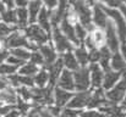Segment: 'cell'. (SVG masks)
<instances>
[{
  "label": "cell",
  "instance_id": "d590c367",
  "mask_svg": "<svg viewBox=\"0 0 126 117\" xmlns=\"http://www.w3.org/2000/svg\"><path fill=\"white\" fill-rule=\"evenodd\" d=\"M30 62L37 65L39 68L44 67V60H43L42 55L39 54V51H31V57H30Z\"/></svg>",
  "mask_w": 126,
  "mask_h": 117
},
{
  "label": "cell",
  "instance_id": "681fc988",
  "mask_svg": "<svg viewBox=\"0 0 126 117\" xmlns=\"http://www.w3.org/2000/svg\"><path fill=\"white\" fill-rule=\"evenodd\" d=\"M6 87H9V83H7V80H6V77H1V76H0V90L5 89Z\"/></svg>",
  "mask_w": 126,
  "mask_h": 117
},
{
  "label": "cell",
  "instance_id": "e0dca14e",
  "mask_svg": "<svg viewBox=\"0 0 126 117\" xmlns=\"http://www.w3.org/2000/svg\"><path fill=\"white\" fill-rule=\"evenodd\" d=\"M59 28L61 31V33L69 39V41L74 45V46H79L80 41L76 37V32H75V26H72L71 23H69L65 18H63V21L59 25Z\"/></svg>",
  "mask_w": 126,
  "mask_h": 117
},
{
  "label": "cell",
  "instance_id": "7402d4cb",
  "mask_svg": "<svg viewBox=\"0 0 126 117\" xmlns=\"http://www.w3.org/2000/svg\"><path fill=\"white\" fill-rule=\"evenodd\" d=\"M111 51L107 48L103 46L100 49H98V59H97V64L102 67L103 71H107L110 68V59H111Z\"/></svg>",
  "mask_w": 126,
  "mask_h": 117
},
{
  "label": "cell",
  "instance_id": "b9f144b4",
  "mask_svg": "<svg viewBox=\"0 0 126 117\" xmlns=\"http://www.w3.org/2000/svg\"><path fill=\"white\" fill-rule=\"evenodd\" d=\"M47 109H48V111L53 115L54 117H59L60 116V112H61V107H58V106H55L54 104L53 105H49V106H45Z\"/></svg>",
  "mask_w": 126,
  "mask_h": 117
},
{
  "label": "cell",
  "instance_id": "6da1fadb",
  "mask_svg": "<svg viewBox=\"0 0 126 117\" xmlns=\"http://www.w3.org/2000/svg\"><path fill=\"white\" fill-rule=\"evenodd\" d=\"M95 4V0H76L72 5L71 9L75 11L79 23H81L87 32L93 27L92 23V7Z\"/></svg>",
  "mask_w": 126,
  "mask_h": 117
},
{
  "label": "cell",
  "instance_id": "816d5d0a",
  "mask_svg": "<svg viewBox=\"0 0 126 117\" xmlns=\"http://www.w3.org/2000/svg\"><path fill=\"white\" fill-rule=\"evenodd\" d=\"M119 11L121 12V15H123V17H124V20H125V22H126V5H123L119 9Z\"/></svg>",
  "mask_w": 126,
  "mask_h": 117
},
{
  "label": "cell",
  "instance_id": "44dd1931",
  "mask_svg": "<svg viewBox=\"0 0 126 117\" xmlns=\"http://www.w3.org/2000/svg\"><path fill=\"white\" fill-rule=\"evenodd\" d=\"M80 67H88L89 65V51L86 49L83 44H80L79 46H75L72 50Z\"/></svg>",
  "mask_w": 126,
  "mask_h": 117
},
{
  "label": "cell",
  "instance_id": "7c38bea8",
  "mask_svg": "<svg viewBox=\"0 0 126 117\" xmlns=\"http://www.w3.org/2000/svg\"><path fill=\"white\" fill-rule=\"evenodd\" d=\"M38 51H39V54L42 55L43 60H44V67L50 66L51 64H54L59 59V54L54 49L51 41H48L45 44H42L41 46H38Z\"/></svg>",
  "mask_w": 126,
  "mask_h": 117
},
{
  "label": "cell",
  "instance_id": "ab89813d",
  "mask_svg": "<svg viewBox=\"0 0 126 117\" xmlns=\"http://www.w3.org/2000/svg\"><path fill=\"white\" fill-rule=\"evenodd\" d=\"M43 6L47 9V10H54L58 7V0H42Z\"/></svg>",
  "mask_w": 126,
  "mask_h": 117
},
{
  "label": "cell",
  "instance_id": "f5cc1de1",
  "mask_svg": "<svg viewBox=\"0 0 126 117\" xmlns=\"http://www.w3.org/2000/svg\"><path fill=\"white\" fill-rule=\"evenodd\" d=\"M6 10H7V9H6V6H5V5L1 2V0H0V16H1V15H2Z\"/></svg>",
  "mask_w": 126,
  "mask_h": 117
},
{
  "label": "cell",
  "instance_id": "ffe728a7",
  "mask_svg": "<svg viewBox=\"0 0 126 117\" xmlns=\"http://www.w3.org/2000/svg\"><path fill=\"white\" fill-rule=\"evenodd\" d=\"M59 57H60V60H61L63 66H64L65 70L71 71V72H75L76 70L80 68V65H79V62H77V60H76V57H75V55H74L72 51L64 52V54L59 55Z\"/></svg>",
  "mask_w": 126,
  "mask_h": 117
},
{
  "label": "cell",
  "instance_id": "8992f818",
  "mask_svg": "<svg viewBox=\"0 0 126 117\" xmlns=\"http://www.w3.org/2000/svg\"><path fill=\"white\" fill-rule=\"evenodd\" d=\"M50 41L54 46V49L56 50V52L59 55L67 52V51H72L74 50V45L69 41V39L66 38L59 27H54L51 28V33H50Z\"/></svg>",
  "mask_w": 126,
  "mask_h": 117
},
{
  "label": "cell",
  "instance_id": "30bf717a",
  "mask_svg": "<svg viewBox=\"0 0 126 117\" xmlns=\"http://www.w3.org/2000/svg\"><path fill=\"white\" fill-rule=\"evenodd\" d=\"M109 21L110 20H109L108 15L105 13L103 6L95 1V4L92 7V23H93V26L102 28V29H105Z\"/></svg>",
  "mask_w": 126,
  "mask_h": 117
},
{
  "label": "cell",
  "instance_id": "74e56055",
  "mask_svg": "<svg viewBox=\"0 0 126 117\" xmlns=\"http://www.w3.org/2000/svg\"><path fill=\"white\" fill-rule=\"evenodd\" d=\"M102 114L98 110H92V109H84L81 111L80 117H100Z\"/></svg>",
  "mask_w": 126,
  "mask_h": 117
},
{
  "label": "cell",
  "instance_id": "484cf974",
  "mask_svg": "<svg viewBox=\"0 0 126 117\" xmlns=\"http://www.w3.org/2000/svg\"><path fill=\"white\" fill-rule=\"evenodd\" d=\"M15 11H16V18H17L16 27L18 31H23L30 25L27 7H15Z\"/></svg>",
  "mask_w": 126,
  "mask_h": 117
},
{
  "label": "cell",
  "instance_id": "cb8c5ba5",
  "mask_svg": "<svg viewBox=\"0 0 126 117\" xmlns=\"http://www.w3.org/2000/svg\"><path fill=\"white\" fill-rule=\"evenodd\" d=\"M36 23L42 28L47 34L50 36V33H51V26H50V21H49V10H47L44 6L42 7V10H41V12H39L38 17H37Z\"/></svg>",
  "mask_w": 126,
  "mask_h": 117
},
{
  "label": "cell",
  "instance_id": "3957f363",
  "mask_svg": "<svg viewBox=\"0 0 126 117\" xmlns=\"http://www.w3.org/2000/svg\"><path fill=\"white\" fill-rule=\"evenodd\" d=\"M83 45L88 51L105 46V32H104V29L93 26L88 31V34L84 39Z\"/></svg>",
  "mask_w": 126,
  "mask_h": 117
},
{
  "label": "cell",
  "instance_id": "ee69618b",
  "mask_svg": "<svg viewBox=\"0 0 126 117\" xmlns=\"http://www.w3.org/2000/svg\"><path fill=\"white\" fill-rule=\"evenodd\" d=\"M9 56H10V50H9V49H2V50H0V64L6 62V60H7Z\"/></svg>",
  "mask_w": 126,
  "mask_h": 117
},
{
  "label": "cell",
  "instance_id": "277c9868",
  "mask_svg": "<svg viewBox=\"0 0 126 117\" xmlns=\"http://www.w3.org/2000/svg\"><path fill=\"white\" fill-rule=\"evenodd\" d=\"M104 11L105 13L108 15L109 20L113 22L116 32H118V36L120 39V43L121 44H125L126 43V22L121 15V12L116 9H108V7H104Z\"/></svg>",
  "mask_w": 126,
  "mask_h": 117
},
{
  "label": "cell",
  "instance_id": "9f6ffc18",
  "mask_svg": "<svg viewBox=\"0 0 126 117\" xmlns=\"http://www.w3.org/2000/svg\"><path fill=\"white\" fill-rule=\"evenodd\" d=\"M120 1H121V2L124 4V5H126V0H120Z\"/></svg>",
  "mask_w": 126,
  "mask_h": 117
},
{
  "label": "cell",
  "instance_id": "9c48e42d",
  "mask_svg": "<svg viewBox=\"0 0 126 117\" xmlns=\"http://www.w3.org/2000/svg\"><path fill=\"white\" fill-rule=\"evenodd\" d=\"M104 32H105V46L111 52H118L120 50L121 43H120L118 32H116V29H115V27H114L111 21H109V23L105 27Z\"/></svg>",
  "mask_w": 126,
  "mask_h": 117
},
{
  "label": "cell",
  "instance_id": "d4e9b609",
  "mask_svg": "<svg viewBox=\"0 0 126 117\" xmlns=\"http://www.w3.org/2000/svg\"><path fill=\"white\" fill-rule=\"evenodd\" d=\"M110 70L115 71V72H120V73H125L126 72V64L120 54V51L118 52H113L111 54V59H110Z\"/></svg>",
  "mask_w": 126,
  "mask_h": 117
},
{
  "label": "cell",
  "instance_id": "f907efd6",
  "mask_svg": "<svg viewBox=\"0 0 126 117\" xmlns=\"http://www.w3.org/2000/svg\"><path fill=\"white\" fill-rule=\"evenodd\" d=\"M119 51H120V54H121V56H123V59H124V61L126 64V43L120 45V50Z\"/></svg>",
  "mask_w": 126,
  "mask_h": 117
},
{
  "label": "cell",
  "instance_id": "603a6c76",
  "mask_svg": "<svg viewBox=\"0 0 126 117\" xmlns=\"http://www.w3.org/2000/svg\"><path fill=\"white\" fill-rule=\"evenodd\" d=\"M42 7H43L42 0H32V1H28L27 11H28V22H30V25L36 23L37 17H38V15H39Z\"/></svg>",
  "mask_w": 126,
  "mask_h": 117
},
{
  "label": "cell",
  "instance_id": "f6af8a7d",
  "mask_svg": "<svg viewBox=\"0 0 126 117\" xmlns=\"http://www.w3.org/2000/svg\"><path fill=\"white\" fill-rule=\"evenodd\" d=\"M21 116H22V115H21V112L15 107V109H12L11 111H9V112H7L4 117H21Z\"/></svg>",
  "mask_w": 126,
  "mask_h": 117
},
{
  "label": "cell",
  "instance_id": "680465c9",
  "mask_svg": "<svg viewBox=\"0 0 126 117\" xmlns=\"http://www.w3.org/2000/svg\"><path fill=\"white\" fill-rule=\"evenodd\" d=\"M125 112H126V109H125Z\"/></svg>",
  "mask_w": 126,
  "mask_h": 117
},
{
  "label": "cell",
  "instance_id": "ac0fdd59",
  "mask_svg": "<svg viewBox=\"0 0 126 117\" xmlns=\"http://www.w3.org/2000/svg\"><path fill=\"white\" fill-rule=\"evenodd\" d=\"M123 75L124 73H120V72H115V71H113V70H107V71H104V77H103V83H102V89L104 90V91H107V90H109V89H111L119 80H120V78L123 77Z\"/></svg>",
  "mask_w": 126,
  "mask_h": 117
},
{
  "label": "cell",
  "instance_id": "f1b7e54d",
  "mask_svg": "<svg viewBox=\"0 0 126 117\" xmlns=\"http://www.w3.org/2000/svg\"><path fill=\"white\" fill-rule=\"evenodd\" d=\"M0 20H1V22L6 23L7 26L16 27V25H17V18H16V11H15V9L6 10V11L0 16Z\"/></svg>",
  "mask_w": 126,
  "mask_h": 117
},
{
  "label": "cell",
  "instance_id": "94428289",
  "mask_svg": "<svg viewBox=\"0 0 126 117\" xmlns=\"http://www.w3.org/2000/svg\"><path fill=\"white\" fill-rule=\"evenodd\" d=\"M0 117H1V116H0Z\"/></svg>",
  "mask_w": 126,
  "mask_h": 117
},
{
  "label": "cell",
  "instance_id": "f546056e",
  "mask_svg": "<svg viewBox=\"0 0 126 117\" xmlns=\"http://www.w3.org/2000/svg\"><path fill=\"white\" fill-rule=\"evenodd\" d=\"M10 55L27 62V61H30L31 51L27 50V49H23V48H16V49H10Z\"/></svg>",
  "mask_w": 126,
  "mask_h": 117
},
{
  "label": "cell",
  "instance_id": "8fae6325",
  "mask_svg": "<svg viewBox=\"0 0 126 117\" xmlns=\"http://www.w3.org/2000/svg\"><path fill=\"white\" fill-rule=\"evenodd\" d=\"M91 91L92 90H86V91H74V95L69 104L66 105L67 107L76 109V110H84L89 103L91 99Z\"/></svg>",
  "mask_w": 126,
  "mask_h": 117
},
{
  "label": "cell",
  "instance_id": "4dcf8cb0",
  "mask_svg": "<svg viewBox=\"0 0 126 117\" xmlns=\"http://www.w3.org/2000/svg\"><path fill=\"white\" fill-rule=\"evenodd\" d=\"M63 18H64V15H63L61 12H59L56 9L49 11V21H50L51 28L59 27V25H60V22L63 21Z\"/></svg>",
  "mask_w": 126,
  "mask_h": 117
},
{
  "label": "cell",
  "instance_id": "e575fe53",
  "mask_svg": "<svg viewBox=\"0 0 126 117\" xmlns=\"http://www.w3.org/2000/svg\"><path fill=\"white\" fill-rule=\"evenodd\" d=\"M75 32H76V37L79 39L80 44H83L84 39H86L87 34H88L87 29L84 28L81 23H76V25H75Z\"/></svg>",
  "mask_w": 126,
  "mask_h": 117
},
{
  "label": "cell",
  "instance_id": "4fadbf2b",
  "mask_svg": "<svg viewBox=\"0 0 126 117\" xmlns=\"http://www.w3.org/2000/svg\"><path fill=\"white\" fill-rule=\"evenodd\" d=\"M88 70H89V78H91V90L102 88L103 77H104V71L102 70V67L98 64H89Z\"/></svg>",
  "mask_w": 126,
  "mask_h": 117
},
{
  "label": "cell",
  "instance_id": "c3c4849f",
  "mask_svg": "<svg viewBox=\"0 0 126 117\" xmlns=\"http://www.w3.org/2000/svg\"><path fill=\"white\" fill-rule=\"evenodd\" d=\"M26 117H39V114H38V111H37L36 107H32V109L27 112Z\"/></svg>",
  "mask_w": 126,
  "mask_h": 117
},
{
  "label": "cell",
  "instance_id": "7a4b0ae2",
  "mask_svg": "<svg viewBox=\"0 0 126 117\" xmlns=\"http://www.w3.org/2000/svg\"><path fill=\"white\" fill-rule=\"evenodd\" d=\"M4 43H5V46L9 50L10 49H16V48H23V49H27L30 51H37L38 50V46L32 44L25 37L22 31H18V29H16L7 38L4 39Z\"/></svg>",
  "mask_w": 126,
  "mask_h": 117
},
{
  "label": "cell",
  "instance_id": "7bdbcfd3",
  "mask_svg": "<svg viewBox=\"0 0 126 117\" xmlns=\"http://www.w3.org/2000/svg\"><path fill=\"white\" fill-rule=\"evenodd\" d=\"M15 105H1L0 106V116L4 117L9 111H11L12 109H15Z\"/></svg>",
  "mask_w": 126,
  "mask_h": 117
},
{
  "label": "cell",
  "instance_id": "4316f807",
  "mask_svg": "<svg viewBox=\"0 0 126 117\" xmlns=\"http://www.w3.org/2000/svg\"><path fill=\"white\" fill-rule=\"evenodd\" d=\"M33 82H34V87H38V88H44V87L49 85V75H48V71L44 67L39 68V71L33 77Z\"/></svg>",
  "mask_w": 126,
  "mask_h": 117
},
{
  "label": "cell",
  "instance_id": "8d00e7d4",
  "mask_svg": "<svg viewBox=\"0 0 126 117\" xmlns=\"http://www.w3.org/2000/svg\"><path fill=\"white\" fill-rule=\"evenodd\" d=\"M80 114H81V110H76V109H71V107L65 106L61 109L59 117H80Z\"/></svg>",
  "mask_w": 126,
  "mask_h": 117
},
{
  "label": "cell",
  "instance_id": "1f68e13d",
  "mask_svg": "<svg viewBox=\"0 0 126 117\" xmlns=\"http://www.w3.org/2000/svg\"><path fill=\"white\" fill-rule=\"evenodd\" d=\"M18 68L15 67V66H11L6 62L4 64H0V76L1 77H7V76H11L14 73H17Z\"/></svg>",
  "mask_w": 126,
  "mask_h": 117
},
{
  "label": "cell",
  "instance_id": "11a10c76",
  "mask_svg": "<svg viewBox=\"0 0 126 117\" xmlns=\"http://www.w3.org/2000/svg\"><path fill=\"white\" fill-rule=\"evenodd\" d=\"M75 1H76V0H70V5H72V4H74Z\"/></svg>",
  "mask_w": 126,
  "mask_h": 117
},
{
  "label": "cell",
  "instance_id": "d6986e66",
  "mask_svg": "<svg viewBox=\"0 0 126 117\" xmlns=\"http://www.w3.org/2000/svg\"><path fill=\"white\" fill-rule=\"evenodd\" d=\"M44 68L48 71V75H49V85L50 87H55L58 78H59V76L61 75V72L64 70V66H63V62H61L60 57L54 64H51L50 66H47Z\"/></svg>",
  "mask_w": 126,
  "mask_h": 117
},
{
  "label": "cell",
  "instance_id": "5bb4252c",
  "mask_svg": "<svg viewBox=\"0 0 126 117\" xmlns=\"http://www.w3.org/2000/svg\"><path fill=\"white\" fill-rule=\"evenodd\" d=\"M108 103L105 98V91L99 88V89H93L91 91V99L86 109H92V110H99Z\"/></svg>",
  "mask_w": 126,
  "mask_h": 117
},
{
  "label": "cell",
  "instance_id": "60d3db41",
  "mask_svg": "<svg viewBox=\"0 0 126 117\" xmlns=\"http://www.w3.org/2000/svg\"><path fill=\"white\" fill-rule=\"evenodd\" d=\"M33 107L37 109V111H38V114H39V117H54L48 111V109H47L45 106H33Z\"/></svg>",
  "mask_w": 126,
  "mask_h": 117
},
{
  "label": "cell",
  "instance_id": "836d02e7",
  "mask_svg": "<svg viewBox=\"0 0 126 117\" xmlns=\"http://www.w3.org/2000/svg\"><path fill=\"white\" fill-rule=\"evenodd\" d=\"M17 29V27H11V26H7L6 23L1 22L0 21V39H5L7 38L12 32H15Z\"/></svg>",
  "mask_w": 126,
  "mask_h": 117
},
{
  "label": "cell",
  "instance_id": "db71d44e",
  "mask_svg": "<svg viewBox=\"0 0 126 117\" xmlns=\"http://www.w3.org/2000/svg\"><path fill=\"white\" fill-rule=\"evenodd\" d=\"M120 106H121L123 109H126V93H125V96H124V100H123V103L120 104Z\"/></svg>",
  "mask_w": 126,
  "mask_h": 117
},
{
  "label": "cell",
  "instance_id": "bcb514c9",
  "mask_svg": "<svg viewBox=\"0 0 126 117\" xmlns=\"http://www.w3.org/2000/svg\"><path fill=\"white\" fill-rule=\"evenodd\" d=\"M1 2L6 6L7 10H10V9H15V0H1Z\"/></svg>",
  "mask_w": 126,
  "mask_h": 117
},
{
  "label": "cell",
  "instance_id": "2e32d148",
  "mask_svg": "<svg viewBox=\"0 0 126 117\" xmlns=\"http://www.w3.org/2000/svg\"><path fill=\"white\" fill-rule=\"evenodd\" d=\"M55 87L74 93L75 91V83H74V75H72V72L64 68L61 75L59 76L58 80H56Z\"/></svg>",
  "mask_w": 126,
  "mask_h": 117
},
{
  "label": "cell",
  "instance_id": "5b68a950",
  "mask_svg": "<svg viewBox=\"0 0 126 117\" xmlns=\"http://www.w3.org/2000/svg\"><path fill=\"white\" fill-rule=\"evenodd\" d=\"M22 33L25 34V37L28 39L32 44H34L37 46H41L42 44H45V43L50 41V36L47 34L37 23L28 25L22 31Z\"/></svg>",
  "mask_w": 126,
  "mask_h": 117
},
{
  "label": "cell",
  "instance_id": "ba28073f",
  "mask_svg": "<svg viewBox=\"0 0 126 117\" xmlns=\"http://www.w3.org/2000/svg\"><path fill=\"white\" fill-rule=\"evenodd\" d=\"M74 75V83H75V91H86L91 90V78H89V70L88 67H80Z\"/></svg>",
  "mask_w": 126,
  "mask_h": 117
},
{
  "label": "cell",
  "instance_id": "52a82bcc",
  "mask_svg": "<svg viewBox=\"0 0 126 117\" xmlns=\"http://www.w3.org/2000/svg\"><path fill=\"white\" fill-rule=\"evenodd\" d=\"M125 93H126V72L123 75V77L120 78V80L111 89L105 91V98L111 104L120 105L123 103V100H124Z\"/></svg>",
  "mask_w": 126,
  "mask_h": 117
},
{
  "label": "cell",
  "instance_id": "d6a6232c",
  "mask_svg": "<svg viewBox=\"0 0 126 117\" xmlns=\"http://www.w3.org/2000/svg\"><path fill=\"white\" fill-rule=\"evenodd\" d=\"M98 4H100L102 6L104 7H108V9H116L119 10L124 4L120 1V0H95Z\"/></svg>",
  "mask_w": 126,
  "mask_h": 117
},
{
  "label": "cell",
  "instance_id": "7dc6e473",
  "mask_svg": "<svg viewBox=\"0 0 126 117\" xmlns=\"http://www.w3.org/2000/svg\"><path fill=\"white\" fill-rule=\"evenodd\" d=\"M28 0H15V7H27Z\"/></svg>",
  "mask_w": 126,
  "mask_h": 117
},
{
  "label": "cell",
  "instance_id": "9a60e30c",
  "mask_svg": "<svg viewBox=\"0 0 126 117\" xmlns=\"http://www.w3.org/2000/svg\"><path fill=\"white\" fill-rule=\"evenodd\" d=\"M74 93L72 91H67V90H64L61 88H58V87H54L53 89V100H54V105L58 106V107H65L69 101L71 100Z\"/></svg>",
  "mask_w": 126,
  "mask_h": 117
},
{
  "label": "cell",
  "instance_id": "83f0119b",
  "mask_svg": "<svg viewBox=\"0 0 126 117\" xmlns=\"http://www.w3.org/2000/svg\"><path fill=\"white\" fill-rule=\"evenodd\" d=\"M38 71H39V67H38L37 65H34V64L27 61V62H25V64L18 68L17 73L21 75V76H26V77H32L33 78Z\"/></svg>",
  "mask_w": 126,
  "mask_h": 117
},
{
  "label": "cell",
  "instance_id": "91938a15",
  "mask_svg": "<svg viewBox=\"0 0 126 117\" xmlns=\"http://www.w3.org/2000/svg\"><path fill=\"white\" fill-rule=\"evenodd\" d=\"M0 21H1V20H0Z\"/></svg>",
  "mask_w": 126,
  "mask_h": 117
},
{
  "label": "cell",
  "instance_id": "6f0895ef",
  "mask_svg": "<svg viewBox=\"0 0 126 117\" xmlns=\"http://www.w3.org/2000/svg\"><path fill=\"white\" fill-rule=\"evenodd\" d=\"M28 1H32V0H28Z\"/></svg>",
  "mask_w": 126,
  "mask_h": 117
},
{
  "label": "cell",
  "instance_id": "f35d334b",
  "mask_svg": "<svg viewBox=\"0 0 126 117\" xmlns=\"http://www.w3.org/2000/svg\"><path fill=\"white\" fill-rule=\"evenodd\" d=\"M6 64H9V65H11V66H15V67L20 68V67L25 64V61H22V60H20V59H17V57L10 55V56L7 57V60H6Z\"/></svg>",
  "mask_w": 126,
  "mask_h": 117
}]
</instances>
